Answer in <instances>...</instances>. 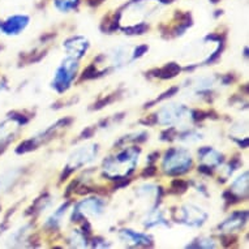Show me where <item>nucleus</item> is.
Here are the masks:
<instances>
[{
    "mask_svg": "<svg viewBox=\"0 0 249 249\" xmlns=\"http://www.w3.org/2000/svg\"><path fill=\"white\" fill-rule=\"evenodd\" d=\"M29 18L26 16H13L9 17L4 22H0V33L7 36H16L20 34L21 30H24L28 25Z\"/></svg>",
    "mask_w": 249,
    "mask_h": 249,
    "instance_id": "0eeeda50",
    "label": "nucleus"
},
{
    "mask_svg": "<svg viewBox=\"0 0 249 249\" xmlns=\"http://www.w3.org/2000/svg\"><path fill=\"white\" fill-rule=\"evenodd\" d=\"M78 212L88 216H98L103 213V202L98 198H88L78 205Z\"/></svg>",
    "mask_w": 249,
    "mask_h": 249,
    "instance_id": "9d476101",
    "label": "nucleus"
},
{
    "mask_svg": "<svg viewBox=\"0 0 249 249\" xmlns=\"http://www.w3.org/2000/svg\"><path fill=\"white\" fill-rule=\"evenodd\" d=\"M139 160V150L137 149H127L120 151L114 158L105 162V172L110 178H123L133 171L136 163Z\"/></svg>",
    "mask_w": 249,
    "mask_h": 249,
    "instance_id": "f257e3e1",
    "label": "nucleus"
},
{
    "mask_svg": "<svg viewBox=\"0 0 249 249\" xmlns=\"http://www.w3.org/2000/svg\"><path fill=\"white\" fill-rule=\"evenodd\" d=\"M192 164V158L184 149H172L166 154L163 160V170L168 174L185 172Z\"/></svg>",
    "mask_w": 249,
    "mask_h": 249,
    "instance_id": "f03ea898",
    "label": "nucleus"
},
{
    "mask_svg": "<svg viewBox=\"0 0 249 249\" xmlns=\"http://www.w3.org/2000/svg\"><path fill=\"white\" fill-rule=\"evenodd\" d=\"M233 193H236L239 196H243L245 193L248 192V174L245 172L243 174V176L237 178L235 181L232 183V189H231Z\"/></svg>",
    "mask_w": 249,
    "mask_h": 249,
    "instance_id": "2eb2a0df",
    "label": "nucleus"
},
{
    "mask_svg": "<svg viewBox=\"0 0 249 249\" xmlns=\"http://www.w3.org/2000/svg\"><path fill=\"white\" fill-rule=\"evenodd\" d=\"M136 56V53H133L131 47H125V46H123V47H118V49H115L110 55V61L111 64L115 67H122L125 66L127 63L133 59Z\"/></svg>",
    "mask_w": 249,
    "mask_h": 249,
    "instance_id": "6e6552de",
    "label": "nucleus"
},
{
    "mask_svg": "<svg viewBox=\"0 0 249 249\" xmlns=\"http://www.w3.org/2000/svg\"><path fill=\"white\" fill-rule=\"evenodd\" d=\"M200 241L201 243H198L197 247H202V248H214L215 247L212 239H200Z\"/></svg>",
    "mask_w": 249,
    "mask_h": 249,
    "instance_id": "412c9836",
    "label": "nucleus"
},
{
    "mask_svg": "<svg viewBox=\"0 0 249 249\" xmlns=\"http://www.w3.org/2000/svg\"><path fill=\"white\" fill-rule=\"evenodd\" d=\"M71 241L77 248L85 247V237H84V235L78 230H74L73 232H72V235H71Z\"/></svg>",
    "mask_w": 249,
    "mask_h": 249,
    "instance_id": "aec40b11",
    "label": "nucleus"
},
{
    "mask_svg": "<svg viewBox=\"0 0 249 249\" xmlns=\"http://www.w3.org/2000/svg\"><path fill=\"white\" fill-rule=\"evenodd\" d=\"M181 219L189 226H201L208 218V214L195 205H185L181 209Z\"/></svg>",
    "mask_w": 249,
    "mask_h": 249,
    "instance_id": "423d86ee",
    "label": "nucleus"
},
{
    "mask_svg": "<svg viewBox=\"0 0 249 249\" xmlns=\"http://www.w3.org/2000/svg\"><path fill=\"white\" fill-rule=\"evenodd\" d=\"M222 160V155L218 151L213 150V149H205L201 151V162L209 167L216 166Z\"/></svg>",
    "mask_w": 249,
    "mask_h": 249,
    "instance_id": "f8f14e48",
    "label": "nucleus"
},
{
    "mask_svg": "<svg viewBox=\"0 0 249 249\" xmlns=\"http://www.w3.org/2000/svg\"><path fill=\"white\" fill-rule=\"evenodd\" d=\"M123 240H125V243H131V244H147L149 243V237L143 236L142 233L133 232L131 230H124L122 233H120Z\"/></svg>",
    "mask_w": 249,
    "mask_h": 249,
    "instance_id": "ddd939ff",
    "label": "nucleus"
},
{
    "mask_svg": "<svg viewBox=\"0 0 249 249\" xmlns=\"http://www.w3.org/2000/svg\"><path fill=\"white\" fill-rule=\"evenodd\" d=\"M95 155H97V146L95 145L81 146L72 153V155L70 157V162H68V167L77 168L80 166L88 164L94 160Z\"/></svg>",
    "mask_w": 249,
    "mask_h": 249,
    "instance_id": "39448f33",
    "label": "nucleus"
},
{
    "mask_svg": "<svg viewBox=\"0 0 249 249\" xmlns=\"http://www.w3.org/2000/svg\"><path fill=\"white\" fill-rule=\"evenodd\" d=\"M63 213H66V206L63 205L60 209H57L56 212L53 213V215L50 216L49 221H47V226H51V227H55L60 223L61 218H63Z\"/></svg>",
    "mask_w": 249,
    "mask_h": 249,
    "instance_id": "a211bd4d",
    "label": "nucleus"
},
{
    "mask_svg": "<svg viewBox=\"0 0 249 249\" xmlns=\"http://www.w3.org/2000/svg\"><path fill=\"white\" fill-rule=\"evenodd\" d=\"M64 47L70 53V56L78 59L85 53L88 49V41L84 37H73L64 43Z\"/></svg>",
    "mask_w": 249,
    "mask_h": 249,
    "instance_id": "1a4fd4ad",
    "label": "nucleus"
},
{
    "mask_svg": "<svg viewBox=\"0 0 249 249\" xmlns=\"http://www.w3.org/2000/svg\"><path fill=\"white\" fill-rule=\"evenodd\" d=\"M77 67V59H74V57L70 56L67 57L66 60H63L61 66L56 71V76H55V80H53V86L60 91L66 90L70 86L71 81L73 80Z\"/></svg>",
    "mask_w": 249,
    "mask_h": 249,
    "instance_id": "7ed1b4c3",
    "label": "nucleus"
},
{
    "mask_svg": "<svg viewBox=\"0 0 249 249\" xmlns=\"http://www.w3.org/2000/svg\"><path fill=\"white\" fill-rule=\"evenodd\" d=\"M55 4L63 12H68L77 5V0H55Z\"/></svg>",
    "mask_w": 249,
    "mask_h": 249,
    "instance_id": "6ab92c4d",
    "label": "nucleus"
},
{
    "mask_svg": "<svg viewBox=\"0 0 249 249\" xmlns=\"http://www.w3.org/2000/svg\"><path fill=\"white\" fill-rule=\"evenodd\" d=\"M189 115H191V112L185 107L172 103V105L163 107L160 111L158 119H160V124L175 125V124H181L185 119H188Z\"/></svg>",
    "mask_w": 249,
    "mask_h": 249,
    "instance_id": "20e7f679",
    "label": "nucleus"
},
{
    "mask_svg": "<svg viewBox=\"0 0 249 249\" xmlns=\"http://www.w3.org/2000/svg\"><path fill=\"white\" fill-rule=\"evenodd\" d=\"M18 172L17 171H8L0 178V192H3L5 189H8L13 184V181L17 179Z\"/></svg>",
    "mask_w": 249,
    "mask_h": 249,
    "instance_id": "f3484780",
    "label": "nucleus"
},
{
    "mask_svg": "<svg viewBox=\"0 0 249 249\" xmlns=\"http://www.w3.org/2000/svg\"><path fill=\"white\" fill-rule=\"evenodd\" d=\"M243 218H241L240 213H236V214H233L231 218H229L227 221L222 225V229L227 231V232H231L233 230H237L240 226H243Z\"/></svg>",
    "mask_w": 249,
    "mask_h": 249,
    "instance_id": "dca6fc26",
    "label": "nucleus"
},
{
    "mask_svg": "<svg viewBox=\"0 0 249 249\" xmlns=\"http://www.w3.org/2000/svg\"><path fill=\"white\" fill-rule=\"evenodd\" d=\"M20 123H17L15 119H5L4 122L0 123V145H4L11 139L18 129Z\"/></svg>",
    "mask_w": 249,
    "mask_h": 249,
    "instance_id": "9b49d317",
    "label": "nucleus"
},
{
    "mask_svg": "<svg viewBox=\"0 0 249 249\" xmlns=\"http://www.w3.org/2000/svg\"><path fill=\"white\" fill-rule=\"evenodd\" d=\"M26 235H28V226H24V227L13 230L12 232L8 233V236L5 237V241L8 243V245H16V243L25 240Z\"/></svg>",
    "mask_w": 249,
    "mask_h": 249,
    "instance_id": "4468645a",
    "label": "nucleus"
}]
</instances>
